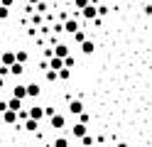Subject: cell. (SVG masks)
Here are the masks:
<instances>
[{
  "instance_id": "cell-1",
  "label": "cell",
  "mask_w": 152,
  "mask_h": 147,
  "mask_svg": "<svg viewBox=\"0 0 152 147\" xmlns=\"http://www.w3.org/2000/svg\"><path fill=\"white\" fill-rule=\"evenodd\" d=\"M71 52H69V47H66V44H54L52 47V56H56V59H66V56H69Z\"/></svg>"
},
{
  "instance_id": "cell-2",
  "label": "cell",
  "mask_w": 152,
  "mask_h": 147,
  "mask_svg": "<svg viewBox=\"0 0 152 147\" xmlns=\"http://www.w3.org/2000/svg\"><path fill=\"white\" fill-rule=\"evenodd\" d=\"M15 64V49H5L0 54V66H12Z\"/></svg>"
},
{
  "instance_id": "cell-3",
  "label": "cell",
  "mask_w": 152,
  "mask_h": 147,
  "mask_svg": "<svg viewBox=\"0 0 152 147\" xmlns=\"http://www.w3.org/2000/svg\"><path fill=\"white\" fill-rule=\"evenodd\" d=\"M27 118H30V120H37V123H39L42 118H44V108H42V105H32L30 110H27Z\"/></svg>"
},
{
  "instance_id": "cell-4",
  "label": "cell",
  "mask_w": 152,
  "mask_h": 147,
  "mask_svg": "<svg viewBox=\"0 0 152 147\" xmlns=\"http://www.w3.org/2000/svg\"><path fill=\"white\" fill-rule=\"evenodd\" d=\"M96 7H98V5H91V3H88V5L79 12V15H81L83 20H96Z\"/></svg>"
},
{
  "instance_id": "cell-5",
  "label": "cell",
  "mask_w": 152,
  "mask_h": 147,
  "mask_svg": "<svg viewBox=\"0 0 152 147\" xmlns=\"http://www.w3.org/2000/svg\"><path fill=\"white\" fill-rule=\"evenodd\" d=\"M49 125H52V127H56V130H59V127H64V125H66V118H64L61 113H54V115L49 118Z\"/></svg>"
},
{
  "instance_id": "cell-6",
  "label": "cell",
  "mask_w": 152,
  "mask_h": 147,
  "mask_svg": "<svg viewBox=\"0 0 152 147\" xmlns=\"http://www.w3.org/2000/svg\"><path fill=\"white\" fill-rule=\"evenodd\" d=\"M12 98H17V101H25V98H27L25 83H15V88H12Z\"/></svg>"
},
{
  "instance_id": "cell-7",
  "label": "cell",
  "mask_w": 152,
  "mask_h": 147,
  "mask_svg": "<svg viewBox=\"0 0 152 147\" xmlns=\"http://www.w3.org/2000/svg\"><path fill=\"white\" fill-rule=\"evenodd\" d=\"M61 25H64V32H69V34H74L76 29H81V27H79V22H76V20H71V17H69V20H64Z\"/></svg>"
},
{
  "instance_id": "cell-8",
  "label": "cell",
  "mask_w": 152,
  "mask_h": 147,
  "mask_svg": "<svg viewBox=\"0 0 152 147\" xmlns=\"http://www.w3.org/2000/svg\"><path fill=\"white\" fill-rule=\"evenodd\" d=\"M69 113H71V115H81V113H83V103L79 101V98L69 103Z\"/></svg>"
},
{
  "instance_id": "cell-9",
  "label": "cell",
  "mask_w": 152,
  "mask_h": 147,
  "mask_svg": "<svg viewBox=\"0 0 152 147\" xmlns=\"http://www.w3.org/2000/svg\"><path fill=\"white\" fill-rule=\"evenodd\" d=\"M3 123L5 125H17V113L15 110H5L3 113Z\"/></svg>"
},
{
  "instance_id": "cell-10",
  "label": "cell",
  "mask_w": 152,
  "mask_h": 147,
  "mask_svg": "<svg viewBox=\"0 0 152 147\" xmlns=\"http://www.w3.org/2000/svg\"><path fill=\"white\" fill-rule=\"evenodd\" d=\"M25 91H27L30 98H37V96L42 93V88H39V83H30V86H25Z\"/></svg>"
},
{
  "instance_id": "cell-11",
  "label": "cell",
  "mask_w": 152,
  "mask_h": 147,
  "mask_svg": "<svg viewBox=\"0 0 152 147\" xmlns=\"http://www.w3.org/2000/svg\"><path fill=\"white\" fill-rule=\"evenodd\" d=\"M27 59H30V54H27L25 49H17V52H15V61H17V64H22V66H25Z\"/></svg>"
},
{
  "instance_id": "cell-12",
  "label": "cell",
  "mask_w": 152,
  "mask_h": 147,
  "mask_svg": "<svg viewBox=\"0 0 152 147\" xmlns=\"http://www.w3.org/2000/svg\"><path fill=\"white\" fill-rule=\"evenodd\" d=\"M93 49H96L93 39H86V42H81V52H83V54H93Z\"/></svg>"
},
{
  "instance_id": "cell-13",
  "label": "cell",
  "mask_w": 152,
  "mask_h": 147,
  "mask_svg": "<svg viewBox=\"0 0 152 147\" xmlns=\"http://www.w3.org/2000/svg\"><path fill=\"white\" fill-rule=\"evenodd\" d=\"M47 69H52V71H59V69H64V61H61V59H56V56H52V59H49V66H47Z\"/></svg>"
},
{
  "instance_id": "cell-14",
  "label": "cell",
  "mask_w": 152,
  "mask_h": 147,
  "mask_svg": "<svg viewBox=\"0 0 152 147\" xmlns=\"http://www.w3.org/2000/svg\"><path fill=\"white\" fill-rule=\"evenodd\" d=\"M7 110H22V101H17V98H10V101H7Z\"/></svg>"
},
{
  "instance_id": "cell-15",
  "label": "cell",
  "mask_w": 152,
  "mask_h": 147,
  "mask_svg": "<svg viewBox=\"0 0 152 147\" xmlns=\"http://www.w3.org/2000/svg\"><path fill=\"white\" fill-rule=\"evenodd\" d=\"M71 132H74V137H83V135H86V125H81V123H76V125L71 127Z\"/></svg>"
},
{
  "instance_id": "cell-16",
  "label": "cell",
  "mask_w": 152,
  "mask_h": 147,
  "mask_svg": "<svg viewBox=\"0 0 152 147\" xmlns=\"http://www.w3.org/2000/svg\"><path fill=\"white\" fill-rule=\"evenodd\" d=\"M56 78H61V81H69V78H71V69H59V71H56Z\"/></svg>"
},
{
  "instance_id": "cell-17",
  "label": "cell",
  "mask_w": 152,
  "mask_h": 147,
  "mask_svg": "<svg viewBox=\"0 0 152 147\" xmlns=\"http://www.w3.org/2000/svg\"><path fill=\"white\" fill-rule=\"evenodd\" d=\"M22 127H25V130H30V132H34L37 127H39V123H37V120H30V118H27V120H25V125H22Z\"/></svg>"
},
{
  "instance_id": "cell-18",
  "label": "cell",
  "mask_w": 152,
  "mask_h": 147,
  "mask_svg": "<svg viewBox=\"0 0 152 147\" xmlns=\"http://www.w3.org/2000/svg\"><path fill=\"white\" fill-rule=\"evenodd\" d=\"M7 69H10V74H12V76H20V74L25 71V66H22V64H17V61H15L12 66H7Z\"/></svg>"
},
{
  "instance_id": "cell-19",
  "label": "cell",
  "mask_w": 152,
  "mask_h": 147,
  "mask_svg": "<svg viewBox=\"0 0 152 147\" xmlns=\"http://www.w3.org/2000/svg\"><path fill=\"white\" fill-rule=\"evenodd\" d=\"M86 39H88V37H86V32H83V29H76V32H74V42L81 44V42H86Z\"/></svg>"
},
{
  "instance_id": "cell-20",
  "label": "cell",
  "mask_w": 152,
  "mask_h": 147,
  "mask_svg": "<svg viewBox=\"0 0 152 147\" xmlns=\"http://www.w3.org/2000/svg\"><path fill=\"white\" fill-rule=\"evenodd\" d=\"M52 147H69V137H56Z\"/></svg>"
},
{
  "instance_id": "cell-21",
  "label": "cell",
  "mask_w": 152,
  "mask_h": 147,
  "mask_svg": "<svg viewBox=\"0 0 152 147\" xmlns=\"http://www.w3.org/2000/svg\"><path fill=\"white\" fill-rule=\"evenodd\" d=\"M42 22H44V17H42V15H37V12H32V29H34V27H39Z\"/></svg>"
},
{
  "instance_id": "cell-22",
  "label": "cell",
  "mask_w": 152,
  "mask_h": 147,
  "mask_svg": "<svg viewBox=\"0 0 152 147\" xmlns=\"http://www.w3.org/2000/svg\"><path fill=\"white\" fill-rule=\"evenodd\" d=\"M86 5H88V0H74V10H76V12H81Z\"/></svg>"
},
{
  "instance_id": "cell-23",
  "label": "cell",
  "mask_w": 152,
  "mask_h": 147,
  "mask_svg": "<svg viewBox=\"0 0 152 147\" xmlns=\"http://www.w3.org/2000/svg\"><path fill=\"white\" fill-rule=\"evenodd\" d=\"M44 78H47V81H56V71H52V69H44Z\"/></svg>"
},
{
  "instance_id": "cell-24",
  "label": "cell",
  "mask_w": 152,
  "mask_h": 147,
  "mask_svg": "<svg viewBox=\"0 0 152 147\" xmlns=\"http://www.w3.org/2000/svg\"><path fill=\"white\" fill-rule=\"evenodd\" d=\"M52 32H54V34H61V32H64V25H61V22H54ZM54 34H52V37H54Z\"/></svg>"
},
{
  "instance_id": "cell-25",
  "label": "cell",
  "mask_w": 152,
  "mask_h": 147,
  "mask_svg": "<svg viewBox=\"0 0 152 147\" xmlns=\"http://www.w3.org/2000/svg\"><path fill=\"white\" fill-rule=\"evenodd\" d=\"M81 142H83V147H91V145H93V137H91V135H83Z\"/></svg>"
},
{
  "instance_id": "cell-26",
  "label": "cell",
  "mask_w": 152,
  "mask_h": 147,
  "mask_svg": "<svg viewBox=\"0 0 152 147\" xmlns=\"http://www.w3.org/2000/svg\"><path fill=\"white\" fill-rule=\"evenodd\" d=\"M7 17H10V10H7V7H3V5H0V20H7Z\"/></svg>"
},
{
  "instance_id": "cell-27",
  "label": "cell",
  "mask_w": 152,
  "mask_h": 147,
  "mask_svg": "<svg viewBox=\"0 0 152 147\" xmlns=\"http://www.w3.org/2000/svg\"><path fill=\"white\" fill-rule=\"evenodd\" d=\"M0 5H3V7H7V10H10V7L15 5V0H0Z\"/></svg>"
},
{
  "instance_id": "cell-28",
  "label": "cell",
  "mask_w": 152,
  "mask_h": 147,
  "mask_svg": "<svg viewBox=\"0 0 152 147\" xmlns=\"http://www.w3.org/2000/svg\"><path fill=\"white\" fill-rule=\"evenodd\" d=\"M7 74H10V69H7V66H0V78H5Z\"/></svg>"
},
{
  "instance_id": "cell-29",
  "label": "cell",
  "mask_w": 152,
  "mask_h": 147,
  "mask_svg": "<svg viewBox=\"0 0 152 147\" xmlns=\"http://www.w3.org/2000/svg\"><path fill=\"white\" fill-rule=\"evenodd\" d=\"M142 12H145V15H147V17H150V15H152V5H150V3H147V5H145V7H142Z\"/></svg>"
},
{
  "instance_id": "cell-30",
  "label": "cell",
  "mask_w": 152,
  "mask_h": 147,
  "mask_svg": "<svg viewBox=\"0 0 152 147\" xmlns=\"http://www.w3.org/2000/svg\"><path fill=\"white\" fill-rule=\"evenodd\" d=\"M7 110V101H0V113H5Z\"/></svg>"
},
{
  "instance_id": "cell-31",
  "label": "cell",
  "mask_w": 152,
  "mask_h": 147,
  "mask_svg": "<svg viewBox=\"0 0 152 147\" xmlns=\"http://www.w3.org/2000/svg\"><path fill=\"white\" fill-rule=\"evenodd\" d=\"M37 3H42V0H27V5H30V7H34Z\"/></svg>"
},
{
  "instance_id": "cell-32",
  "label": "cell",
  "mask_w": 152,
  "mask_h": 147,
  "mask_svg": "<svg viewBox=\"0 0 152 147\" xmlns=\"http://www.w3.org/2000/svg\"><path fill=\"white\" fill-rule=\"evenodd\" d=\"M118 147H128V145H125V142H118Z\"/></svg>"
},
{
  "instance_id": "cell-33",
  "label": "cell",
  "mask_w": 152,
  "mask_h": 147,
  "mask_svg": "<svg viewBox=\"0 0 152 147\" xmlns=\"http://www.w3.org/2000/svg\"><path fill=\"white\" fill-rule=\"evenodd\" d=\"M3 83H5V78H0V88H3Z\"/></svg>"
}]
</instances>
